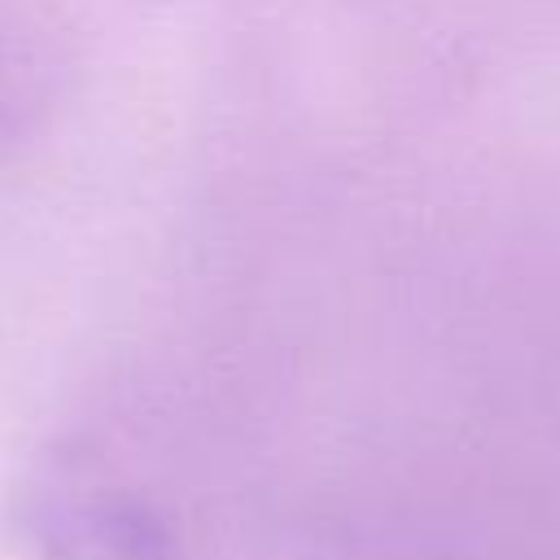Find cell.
Returning a JSON list of instances; mask_svg holds the SVG:
<instances>
[{
	"label": "cell",
	"mask_w": 560,
	"mask_h": 560,
	"mask_svg": "<svg viewBox=\"0 0 560 560\" xmlns=\"http://www.w3.org/2000/svg\"><path fill=\"white\" fill-rule=\"evenodd\" d=\"M44 508L48 516L39 525V538L52 560H158L162 538L131 503L114 494H52Z\"/></svg>",
	"instance_id": "obj_1"
}]
</instances>
